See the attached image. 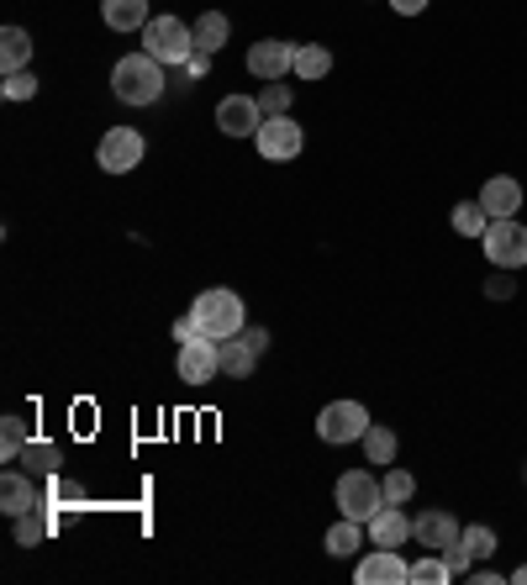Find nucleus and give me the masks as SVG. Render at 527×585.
Returning a JSON list of instances; mask_svg holds the SVG:
<instances>
[{"mask_svg":"<svg viewBox=\"0 0 527 585\" xmlns=\"http://www.w3.org/2000/svg\"><path fill=\"white\" fill-rule=\"evenodd\" d=\"M190 323L201 327V338H237L243 323H248V312H243V295L227 291V285H216V291H201L196 295V306H190Z\"/></svg>","mask_w":527,"mask_h":585,"instance_id":"1","label":"nucleus"},{"mask_svg":"<svg viewBox=\"0 0 527 585\" xmlns=\"http://www.w3.org/2000/svg\"><path fill=\"white\" fill-rule=\"evenodd\" d=\"M112 90H117V101H127V106H153V101L164 95V63L153 59V54H127V59H117V69H112Z\"/></svg>","mask_w":527,"mask_h":585,"instance_id":"2","label":"nucleus"},{"mask_svg":"<svg viewBox=\"0 0 527 585\" xmlns=\"http://www.w3.org/2000/svg\"><path fill=\"white\" fill-rule=\"evenodd\" d=\"M332 496H338V512H343V517H353V523L370 527V517L385 506V485L370 475V469H343Z\"/></svg>","mask_w":527,"mask_h":585,"instance_id":"3","label":"nucleus"},{"mask_svg":"<svg viewBox=\"0 0 527 585\" xmlns=\"http://www.w3.org/2000/svg\"><path fill=\"white\" fill-rule=\"evenodd\" d=\"M143 54H153V59L164 63H190V54H196V27H185L179 16H153L143 27Z\"/></svg>","mask_w":527,"mask_h":585,"instance_id":"4","label":"nucleus"},{"mask_svg":"<svg viewBox=\"0 0 527 585\" xmlns=\"http://www.w3.org/2000/svg\"><path fill=\"white\" fill-rule=\"evenodd\" d=\"M480 248H485V259L496 264V269H523L527 264V227L517 217H496L485 237H480Z\"/></svg>","mask_w":527,"mask_h":585,"instance_id":"5","label":"nucleus"},{"mask_svg":"<svg viewBox=\"0 0 527 585\" xmlns=\"http://www.w3.org/2000/svg\"><path fill=\"white\" fill-rule=\"evenodd\" d=\"M143 132L138 127H112L106 138H101V148H95V164L106 169V175H132L138 164H143Z\"/></svg>","mask_w":527,"mask_h":585,"instance_id":"6","label":"nucleus"},{"mask_svg":"<svg viewBox=\"0 0 527 585\" xmlns=\"http://www.w3.org/2000/svg\"><path fill=\"white\" fill-rule=\"evenodd\" d=\"M370 433V411L359 407V401H327L323 417H317V438L323 443H364Z\"/></svg>","mask_w":527,"mask_h":585,"instance_id":"7","label":"nucleus"},{"mask_svg":"<svg viewBox=\"0 0 527 585\" xmlns=\"http://www.w3.org/2000/svg\"><path fill=\"white\" fill-rule=\"evenodd\" d=\"M175 370L185 385L216 381V375H222V343H216V338H190V343H179Z\"/></svg>","mask_w":527,"mask_h":585,"instance_id":"8","label":"nucleus"},{"mask_svg":"<svg viewBox=\"0 0 527 585\" xmlns=\"http://www.w3.org/2000/svg\"><path fill=\"white\" fill-rule=\"evenodd\" d=\"M248 74L264 80V85L295 74V43H285V37H264V43H254V48H248Z\"/></svg>","mask_w":527,"mask_h":585,"instance_id":"9","label":"nucleus"},{"mask_svg":"<svg viewBox=\"0 0 527 585\" xmlns=\"http://www.w3.org/2000/svg\"><path fill=\"white\" fill-rule=\"evenodd\" d=\"M216 127H222L227 138H259V127H264L259 95H222V106H216Z\"/></svg>","mask_w":527,"mask_h":585,"instance_id":"10","label":"nucleus"},{"mask_svg":"<svg viewBox=\"0 0 527 585\" xmlns=\"http://www.w3.org/2000/svg\"><path fill=\"white\" fill-rule=\"evenodd\" d=\"M353 581L359 585H411V564L396 549H370V554L359 559V570H353Z\"/></svg>","mask_w":527,"mask_h":585,"instance_id":"11","label":"nucleus"},{"mask_svg":"<svg viewBox=\"0 0 527 585\" xmlns=\"http://www.w3.org/2000/svg\"><path fill=\"white\" fill-rule=\"evenodd\" d=\"M259 153L264 159H274V164H285V159H295L301 148H306V132L295 127L291 117H264V127H259Z\"/></svg>","mask_w":527,"mask_h":585,"instance_id":"12","label":"nucleus"},{"mask_svg":"<svg viewBox=\"0 0 527 585\" xmlns=\"http://www.w3.org/2000/svg\"><path fill=\"white\" fill-rule=\"evenodd\" d=\"M459 533H465V527L454 523L448 512H422V517H411V538H417L422 549H433V554L454 549V543H459Z\"/></svg>","mask_w":527,"mask_h":585,"instance_id":"13","label":"nucleus"},{"mask_svg":"<svg viewBox=\"0 0 527 585\" xmlns=\"http://www.w3.org/2000/svg\"><path fill=\"white\" fill-rule=\"evenodd\" d=\"M37 506H43V501H37V485H32L27 475L5 469V475H0V512H5V517H27Z\"/></svg>","mask_w":527,"mask_h":585,"instance_id":"14","label":"nucleus"},{"mask_svg":"<svg viewBox=\"0 0 527 585\" xmlns=\"http://www.w3.org/2000/svg\"><path fill=\"white\" fill-rule=\"evenodd\" d=\"M407 538H411V517L401 512V506H390V501H385L380 512L370 517V543H380V549H401Z\"/></svg>","mask_w":527,"mask_h":585,"instance_id":"15","label":"nucleus"},{"mask_svg":"<svg viewBox=\"0 0 527 585\" xmlns=\"http://www.w3.org/2000/svg\"><path fill=\"white\" fill-rule=\"evenodd\" d=\"M480 206H485V217L496 222V217H512L517 206H523V185L512 175H496V179H485L480 185Z\"/></svg>","mask_w":527,"mask_h":585,"instance_id":"16","label":"nucleus"},{"mask_svg":"<svg viewBox=\"0 0 527 585\" xmlns=\"http://www.w3.org/2000/svg\"><path fill=\"white\" fill-rule=\"evenodd\" d=\"M101 16L112 32H143L153 16H148V0H101Z\"/></svg>","mask_w":527,"mask_h":585,"instance_id":"17","label":"nucleus"},{"mask_svg":"<svg viewBox=\"0 0 527 585\" xmlns=\"http://www.w3.org/2000/svg\"><path fill=\"white\" fill-rule=\"evenodd\" d=\"M254 364H259V349L248 338H222V375L227 381H248Z\"/></svg>","mask_w":527,"mask_h":585,"instance_id":"18","label":"nucleus"},{"mask_svg":"<svg viewBox=\"0 0 527 585\" xmlns=\"http://www.w3.org/2000/svg\"><path fill=\"white\" fill-rule=\"evenodd\" d=\"M27 63H32V32L27 27H5L0 32V69L16 74V69H27Z\"/></svg>","mask_w":527,"mask_h":585,"instance_id":"19","label":"nucleus"},{"mask_svg":"<svg viewBox=\"0 0 527 585\" xmlns=\"http://www.w3.org/2000/svg\"><path fill=\"white\" fill-rule=\"evenodd\" d=\"M327 554L332 559H349V554H359L364 549V523H353V517H343V523H332L327 527Z\"/></svg>","mask_w":527,"mask_h":585,"instance_id":"20","label":"nucleus"},{"mask_svg":"<svg viewBox=\"0 0 527 585\" xmlns=\"http://www.w3.org/2000/svg\"><path fill=\"white\" fill-rule=\"evenodd\" d=\"M332 69V54L323 43H295V80H323Z\"/></svg>","mask_w":527,"mask_h":585,"instance_id":"21","label":"nucleus"},{"mask_svg":"<svg viewBox=\"0 0 527 585\" xmlns=\"http://www.w3.org/2000/svg\"><path fill=\"white\" fill-rule=\"evenodd\" d=\"M227 37H233V22L222 11H206L201 22H196V48H206V54H216Z\"/></svg>","mask_w":527,"mask_h":585,"instance_id":"22","label":"nucleus"},{"mask_svg":"<svg viewBox=\"0 0 527 585\" xmlns=\"http://www.w3.org/2000/svg\"><path fill=\"white\" fill-rule=\"evenodd\" d=\"M396 433L380 428V422H370V433H364V454H370V465H396Z\"/></svg>","mask_w":527,"mask_h":585,"instance_id":"23","label":"nucleus"},{"mask_svg":"<svg viewBox=\"0 0 527 585\" xmlns=\"http://www.w3.org/2000/svg\"><path fill=\"white\" fill-rule=\"evenodd\" d=\"M485 227H491V217H485V206L480 201L454 206V233L459 237H485Z\"/></svg>","mask_w":527,"mask_h":585,"instance_id":"24","label":"nucleus"},{"mask_svg":"<svg viewBox=\"0 0 527 585\" xmlns=\"http://www.w3.org/2000/svg\"><path fill=\"white\" fill-rule=\"evenodd\" d=\"M454 570L443 554H428V559H411V585H448Z\"/></svg>","mask_w":527,"mask_h":585,"instance_id":"25","label":"nucleus"},{"mask_svg":"<svg viewBox=\"0 0 527 585\" xmlns=\"http://www.w3.org/2000/svg\"><path fill=\"white\" fill-rule=\"evenodd\" d=\"M27 422H22V417H5V422H0V459H5V465H11V459H22V448H27Z\"/></svg>","mask_w":527,"mask_h":585,"instance_id":"26","label":"nucleus"},{"mask_svg":"<svg viewBox=\"0 0 527 585\" xmlns=\"http://www.w3.org/2000/svg\"><path fill=\"white\" fill-rule=\"evenodd\" d=\"M291 101H295V90L285 85V80H269L259 95V106H264V117H291Z\"/></svg>","mask_w":527,"mask_h":585,"instance_id":"27","label":"nucleus"},{"mask_svg":"<svg viewBox=\"0 0 527 585\" xmlns=\"http://www.w3.org/2000/svg\"><path fill=\"white\" fill-rule=\"evenodd\" d=\"M385 501H390V506H407L411 501V491H417V480H411L407 469H396V465H385Z\"/></svg>","mask_w":527,"mask_h":585,"instance_id":"28","label":"nucleus"},{"mask_svg":"<svg viewBox=\"0 0 527 585\" xmlns=\"http://www.w3.org/2000/svg\"><path fill=\"white\" fill-rule=\"evenodd\" d=\"M459 538H465V549H469L475 559H496V527L475 523V527H465Z\"/></svg>","mask_w":527,"mask_h":585,"instance_id":"29","label":"nucleus"},{"mask_svg":"<svg viewBox=\"0 0 527 585\" xmlns=\"http://www.w3.org/2000/svg\"><path fill=\"white\" fill-rule=\"evenodd\" d=\"M22 465H32L37 475H54V469H59V448H54V443H27V448H22Z\"/></svg>","mask_w":527,"mask_h":585,"instance_id":"30","label":"nucleus"},{"mask_svg":"<svg viewBox=\"0 0 527 585\" xmlns=\"http://www.w3.org/2000/svg\"><path fill=\"white\" fill-rule=\"evenodd\" d=\"M48 517H37V512H27V517H16V543H22V549H32V543H43V538H48Z\"/></svg>","mask_w":527,"mask_h":585,"instance_id":"31","label":"nucleus"},{"mask_svg":"<svg viewBox=\"0 0 527 585\" xmlns=\"http://www.w3.org/2000/svg\"><path fill=\"white\" fill-rule=\"evenodd\" d=\"M5 101H32V95H37V80H32L27 69H16V74H5Z\"/></svg>","mask_w":527,"mask_h":585,"instance_id":"32","label":"nucleus"},{"mask_svg":"<svg viewBox=\"0 0 527 585\" xmlns=\"http://www.w3.org/2000/svg\"><path fill=\"white\" fill-rule=\"evenodd\" d=\"M443 559H448V570H454V575H469V564H475V554L465 549V538H459L454 549H443Z\"/></svg>","mask_w":527,"mask_h":585,"instance_id":"33","label":"nucleus"},{"mask_svg":"<svg viewBox=\"0 0 527 585\" xmlns=\"http://www.w3.org/2000/svg\"><path fill=\"white\" fill-rule=\"evenodd\" d=\"M485 295H491V301H506V295H512V269L491 274V280H485Z\"/></svg>","mask_w":527,"mask_h":585,"instance_id":"34","label":"nucleus"},{"mask_svg":"<svg viewBox=\"0 0 527 585\" xmlns=\"http://www.w3.org/2000/svg\"><path fill=\"white\" fill-rule=\"evenodd\" d=\"M185 69H190V74H196V80H201L206 69H211V54H206V48H196V54H190V63H185Z\"/></svg>","mask_w":527,"mask_h":585,"instance_id":"35","label":"nucleus"},{"mask_svg":"<svg viewBox=\"0 0 527 585\" xmlns=\"http://www.w3.org/2000/svg\"><path fill=\"white\" fill-rule=\"evenodd\" d=\"M390 5H396L401 16H422V11H428V0H390Z\"/></svg>","mask_w":527,"mask_h":585,"instance_id":"36","label":"nucleus"},{"mask_svg":"<svg viewBox=\"0 0 527 585\" xmlns=\"http://www.w3.org/2000/svg\"><path fill=\"white\" fill-rule=\"evenodd\" d=\"M243 338H248V343H254V349H269V332H264V327H243Z\"/></svg>","mask_w":527,"mask_h":585,"instance_id":"37","label":"nucleus"},{"mask_svg":"<svg viewBox=\"0 0 527 585\" xmlns=\"http://www.w3.org/2000/svg\"><path fill=\"white\" fill-rule=\"evenodd\" d=\"M512 581H517V585H527V564H523V570H517V575H512Z\"/></svg>","mask_w":527,"mask_h":585,"instance_id":"38","label":"nucleus"}]
</instances>
